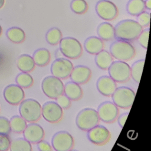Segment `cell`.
Here are the masks:
<instances>
[{
  "instance_id": "32",
  "label": "cell",
  "mask_w": 151,
  "mask_h": 151,
  "mask_svg": "<svg viewBox=\"0 0 151 151\" xmlns=\"http://www.w3.org/2000/svg\"><path fill=\"white\" fill-rule=\"evenodd\" d=\"M70 8L75 14H83L88 9V4L85 0H72Z\"/></svg>"
},
{
  "instance_id": "3",
  "label": "cell",
  "mask_w": 151,
  "mask_h": 151,
  "mask_svg": "<svg viewBox=\"0 0 151 151\" xmlns=\"http://www.w3.org/2000/svg\"><path fill=\"white\" fill-rule=\"evenodd\" d=\"M110 53L114 58L118 61H127L134 57L136 50L130 42L119 40L111 44Z\"/></svg>"
},
{
  "instance_id": "24",
  "label": "cell",
  "mask_w": 151,
  "mask_h": 151,
  "mask_svg": "<svg viewBox=\"0 0 151 151\" xmlns=\"http://www.w3.org/2000/svg\"><path fill=\"white\" fill-rule=\"evenodd\" d=\"M32 58L35 65L39 67H44L49 64L51 60V54L47 48H41L35 51Z\"/></svg>"
},
{
  "instance_id": "25",
  "label": "cell",
  "mask_w": 151,
  "mask_h": 151,
  "mask_svg": "<svg viewBox=\"0 0 151 151\" xmlns=\"http://www.w3.org/2000/svg\"><path fill=\"white\" fill-rule=\"evenodd\" d=\"M146 9L144 0H129L126 5L127 12L132 16H137Z\"/></svg>"
},
{
  "instance_id": "14",
  "label": "cell",
  "mask_w": 151,
  "mask_h": 151,
  "mask_svg": "<svg viewBox=\"0 0 151 151\" xmlns=\"http://www.w3.org/2000/svg\"><path fill=\"white\" fill-rule=\"evenodd\" d=\"M96 11L98 16L106 21H112L118 15L117 6L109 0H100L96 5Z\"/></svg>"
},
{
  "instance_id": "34",
  "label": "cell",
  "mask_w": 151,
  "mask_h": 151,
  "mask_svg": "<svg viewBox=\"0 0 151 151\" xmlns=\"http://www.w3.org/2000/svg\"><path fill=\"white\" fill-rule=\"evenodd\" d=\"M149 35V29L147 28L145 29H143V31L141 32V33L139 35V36L137 38L139 44L145 49L147 48Z\"/></svg>"
},
{
  "instance_id": "11",
  "label": "cell",
  "mask_w": 151,
  "mask_h": 151,
  "mask_svg": "<svg viewBox=\"0 0 151 151\" xmlns=\"http://www.w3.org/2000/svg\"><path fill=\"white\" fill-rule=\"evenodd\" d=\"M97 111L100 120L106 123L115 122L119 115V107L110 101L101 103L99 106Z\"/></svg>"
},
{
  "instance_id": "4",
  "label": "cell",
  "mask_w": 151,
  "mask_h": 151,
  "mask_svg": "<svg viewBox=\"0 0 151 151\" xmlns=\"http://www.w3.org/2000/svg\"><path fill=\"white\" fill-rule=\"evenodd\" d=\"M97 110L93 108H85L80 110L76 118L77 126L83 131H88L100 123Z\"/></svg>"
},
{
  "instance_id": "22",
  "label": "cell",
  "mask_w": 151,
  "mask_h": 151,
  "mask_svg": "<svg viewBox=\"0 0 151 151\" xmlns=\"http://www.w3.org/2000/svg\"><path fill=\"white\" fill-rule=\"evenodd\" d=\"M113 61L114 58L112 57L110 52L107 50H103L96 54V64L99 68L103 70H108Z\"/></svg>"
},
{
  "instance_id": "15",
  "label": "cell",
  "mask_w": 151,
  "mask_h": 151,
  "mask_svg": "<svg viewBox=\"0 0 151 151\" xmlns=\"http://www.w3.org/2000/svg\"><path fill=\"white\" fill-rule=\"evenodd\" d=\"M3 95L6 101L14 106L19 104L25 98L23 88L17 84L7 86L4 90Z\"/></svg>"
},
{
  "instance_id": "19",
  "label": "cell",
  "mask_w": 151,
  "mask_h": 151,
  "mask_svg": "<svg viewBox=\"0 0 151 151\" xmlns=\"http://www.w3.org/2000/svg\"><path fill=\"white\" fill-rule=\"evenodd\" d=\"M103 41L98 37L91 36L87 38L84 43L85 50L89 54L96 55L104 49Z\"/></svg>"
},
{
  "instance_id": "17",
  "label": "cell",
  "mask_w": 151,
  "mask_h": 151,
  "mask_svg": "<svg viewBox=\"0 0 151 151\" xmlns=\"http://www.w3.org/2000/svg\"><path fill=\"white\" fill-rule=\"evenodd\" d=\"M91 76L90 68L86 65H78L73 67L70 76L71 81L79 85L88 82Z\"/></svg>"
},
{
  "instance_id": "33",
  "label": "cell",
  "mask_w": 151,
  "mask_h": 151,
  "mask_svg": "<svg viewBox=\"0 0 151 151\" xmlns=\"http://www.w3.org/2000/svg\"><path fill=\"white\" fill-rule=\"evenodd\" d=\"M137 22L138 24L143 27H147L150 24V13L146 11H143L139 15L137 16Z\"/></svg>"
},
{
  "instance_id": "38",
  "label": "cell",
  "mask_w": 151,
  "mask_h": 151,
  "mask_svg": "<svg viewBox=\"0 0 151 151\" xmlns=\"http://www.w3.org/2000/svg\"><path fill=\"white\" fill-rule=\"evenodd\" d=\"M37 144L39 151H52L53 148L52 146L45 140H42Z\"/></svg>"
},
{
  "instance_id": "26",
  "label": "cell",
  "mask_w": 151,
  "mask_h": 151,
  "mask_svg": "<svg viewBox=\"0 0 151 151\" xmlns=\"http://www.w3.org/2000/svg\"><path fill=\"white\" fill-rule=\"evenodd\" d=\"M10 151H32L31 143L24 137H18L11 142Z\"/></svg>"
},
{
  "instance_id": "42",
  "label": "cell",
  "mask_w": 151,
  "mask_h": 151,
  "mask_svg": "<svg viewBox=\"0 0 151 151\" xmlns=\"http://www.w3.org/2000/svg\"><path fill=\"white\" fill-rule=\"evenodd\" d=\"M2 27H1V26L0 25V35H1V34H2Z\"/></svg>"
},
{
  "instance_id": "5",
  "label": "cell",
  "mask_w": 151,
  "mask_h": 151,
  "mask_svg": "<svg viewBox=\"0 0 151 151\" xmlns=\"http://www.w3.org/2000/svg\"><path fill=\"white\" fill-rule=\"evenodd\" d=\"M60 50L62 54L71 60L80 58L83 53V47L80 41L75 38H62L59 42Z\"/></svg>"
},
{
  "instance_id": "39",
  "label": "cell",
  "mask_w": 151,
  "mask_h": 151,
  "mask_svg": "<svg viewBox=\"0 0 151 151\" xmlns=\"http://www.w3.org/2000/svg\"><path fill=\"white\" fill-rule=\"evenodd\" d=\"M128 115H129V113H124L121 114L120 115H119V116L117 119V120L118 124L120 126V127H123L124 126Z\"/></svg>"
},
{
  "instance_id": "9",
  "label": "cell",
  "mask_w": 151,
  "mask_h": 151,
  "mask_svg": "<svg viewBox=\"0 0 151 151\" xmlns=\"http://www.w3.org/2000/svg\"><path fill=\"white\" fill-rule=\"evenodd\" d=\"M51 144L55 151H69L73 149L74 146V140L70 133L62 130L53 135Z\"/></svg>"
},
{
  "instance_id": "7",
  "label": "cell",
  "mask_w": 151,
  "mask_h": 151,
  "mask_svg": "<svg viewBox=\"0 0 151 151\" xmlns=\"http://www.w3.org/2000/svg\"><path fill=\"white\" fill-rule=\"evenodd\" d=\"M41 89L47 97L55 100L64 94V84L58 78L48 76L42 80Z\"/></svg>"
},
{
  "instance_id": "35",
  "label": "cell",
  "mask_w": 151,
  "mask_h": 151,
  "mask_svg": "<svg viewBox=\"0 0 151 151\" xmlns=\"http://www.w3.org/2000/svg\"><path fill=\"white\" fill-rule=\"evenodd\" d=\"M11 132L9 120L6 117L0 116V133L8 135Z\"/></svg>"
},
{
  "instance_id": "37",
  "label": "cell",
  "mask_w": 151,
  "mask_h": 151,
  "mask_svg": "<svg viewBox=\"0 0 151 151\" xmlns=\"http://www.w3.org/2000/svg\"><path fill=\"white\" fill-rule=\"evenodd\" d=\"M56 103L64 110L69 109L71 106V100L64 94L58 97L56 99Z\"/></svg>"
},
{
  "instance_id": "43",
  "label": "cell",
  "mask_w": 151,
  "mask_h": 151,
  "mask_svg": "<svg viewBox=\"0 0 151 151\" xmlns=\"http://www.w3.org/2000/svg\"><path fill=\"white\" fill-rule=\"evenodd\" d=\"M69 151H78V150H75V149H71V150H69Z\"/></svg>"
},
{
  "instance_id": "8",
  "label": "cell",
  "mask_w": 151,
  "mask_h": 151,
  "mask_svg": "<svg viewBox=\"0 0 151 151\" xmlns=\"http://www.w3.org/2000/svg\"><path fill=\"white\" fill-rule=\"evenodd\" d=\"M108 72L116 83H124L130 78V67L125 61H113L108 68Z\"/></svg>"
},
{
  "instance_id": "12",
  "label": "cell",
  "mask_w": 151,
  "mask_h": 151,
  "mask_svg": "<svg viewBox=\"0 0 151 151\" xmlns=\"http://www.w3.org/2000/svg\"><path fill=\"white\" fill-rule=\"evenodd\" d=\"M41 114L43 118L51 123H57L63 118V109L55 102L49 101L42 106Z\"/></svg>"
},
{
  "instance_id": "27",
  "label": "cell",
  "mask_w": 151,
  "mask_h": 151,
  "mask_svg": "<svg viewBox=\"0 0 151 151\" xmlns=\"http://www.w3.org/2000/svg\"><path fill=\"white\" fill-rule=\"evenodd\" d=\"M7 38L15 44H20L24 41L25 34L22 29L19 27H14L9 28L6 31Z\"/></svg>"
},
{
  "instance_id": "20",
  "label": "cell",
  "mask_w": 151,
  "mask_h": 151,
  "mask_svg": "<svg viewBox=\"0 0 151 151\" xmlns=\"http://www.w3.org/2000/svg\"><path fill=\"white\" fill-rule=\"evenodd\" d=\"M83 90L80 86L71 81L64 85V94L71 101H78L83 97Z\"/></svg>"
},
{
  "instance_id": "10",
  "label": "cell",
  "mask_w": 151,
  "mask_h": 151,
  "mask_svg": "<svg viewBox=\"0 0 151 151\" xmlns=\"http://www.w3.org/2000/svg\"><path fill=\"white\" fill-rule=\"evenodd\" d=\"M73 67V64L70 60L58 58L52 62L50 71L52 76L60 80H65L69 78Z\"/></svg>"
},
{
  "instance_id": "28",
  "label": "cell",
  "mask_w": 151,
  "mask_h": 151,
  "mask_svg": "<svg viewBox=\"0 0 151 151\" xmlns=\"http://www.w3.org/2000/svg\"><path fill=\"white\" fill-rule=\"evenodd\" d=\"M9 123L11 131L16 133H22L27 125V122L18 115L12 116L9 120Z\"/></svg>"
},
{
  "instance_id": "23",
  "label": "cell",
  "mask_w": 151,
  "mask_h": 151,
  "mask_svg": "<svg viewBox=\"0 0 151 151\" xmlns=\"http://www.w3.org/2000/svg\"><path fill=\"white\" fill-rule=\"evenodd\" d=\"M17 66L22 72L30 73L32 71L35 67V64L32 57L28 54L21 55L17 60Z\"/></svg>"
},
{
  "instance_id": "36",
  "label": "cell",
  "mask_w": 151,
  "mask_h": 151,
  "mask_svg": "<svg viewBox=\"0 0 151 151\" xmlns=\"http://www.w3.org/2000/svg\"><path fill=\"white\" fill-rule=\"evenodd\" d=\"M11 142V140L8 135L0 133V151H8Z\"/></svg>"
},
{
  "instance_id": "16",
  "label": "cell",
  "mask_w": 151,
  "mask_h": 151,
  "mask_svg": "<svg viewBox=\"0 0 151 151\" xmlns=\"http://www.w3.org/2000/svg\"><path fill=\"white\" fill-rule=\"evenodd\" d=\"M22 133L24 138L31 144H37L43 140L45 136L44 129L36 123H30L27 124Z\"/></svg>"
},
{
  "instance_id": "31",
  "label": "cell",
  "mask_w": 151,
  "mask_h": 151,
  "mask_svg": "<svg viewBox=\"0 0 151 151\" xmlns=\"http://www.w3.org/2000/svg\"><path fill=\"white\" fill-rule=\"evenodd\" d=\"M15 81L17 84L22 88H30L34 84L32 77L28 73L25 72L19 73L15 78Z\"/></svg>"
},
{
  "instance_id": "2",
  "label": "cell",
  "mask_w": 151,
  "mask_h": 151,
  "mask_svg": "<svg viewBox=\"0 0 151 151\" xmlns=\"http://www.w3.org/2000/svg\"><path fill=\"white\" fill-rule=\"evenodd\" d=\"M42 106L40 103L34 99L24 100L19 107L20 116L29 123H35L41 117Z\"/></svg>"
},
{
  "instance_id": "40",
  "label": "cell",
  "mask_w": 151,
  "mask_h": 151,
  "mask_svg": "<svg viewBox=\"0 0 151 151\" xmlns=\"http://www.w3.org/2000/svg\"><path fill=\"white\" fill-rule=\"evenodd\" d=\"M145 8L147 9L150 10L151 9V0L145 1Z\"/></svg>"
},
{
  "instance_id": "1",
  "label": "cell",
  "mask_w": 151,
  "mask_h": 151,
  "mask_svg": "<svg viewBox=\"0 0 151 151\" xmlns=\"http://www.w3.org/2000/svg\"><path fill=\"white\" fill-rule=\"evenodd\" d=\"M115 38L126 41H133L143 31V27L136 21L124 19L120 21L114 27Z\"/></svg>"
},
{
  "instance_id": "21",
  "label": "cell",
  "mask_w": 151,
  "mask_h": 151,
  "mask_svg": "<svg viewBox=\"0 0 151 151\" xmlns=\"http://www.w3.org/2000/svg\"><path fill=\"white\" fill-rule=\"evenodd\" d=\"M97 33L103 41H111L115 38L114 27L107 22H101L98 25Z\"/></svg>"
},
{
  "instance_id": "6",
  "label": "cell",
  "mask_w": 151,
  "mask_h": 151,
  "mask_svg": "<svg viewBox=\"0 0 151 151\" xmlns=\"http://www.w3.org/2000/svg\"><path fill=\"white\" fill-rule=\"evenodd\" d=\"M135 92L132 88L121 86L117 87L112 94L111 99L117 107L123 109H129L134 101Z\"/></svg>"
},
{
  "instance_id": "18",
  "label": "cell",
  "mask_w": 151,
  "mask_h": 151,
  "mask_svg": "<svg viewBox=\"0 0 151 151\" xmlns=\"http://www.w3.org/2000/svg\"><path fill=\"white\" fill-rule=\"evenodd\" d=\"M96 87L100 94L110 97L117 88V84L110 76H103L97 79Z\"/></svg>"
},
{
  "instance_id": "13",
  "label": "cell",
  "mask_w": 151,
  "mask_h": 151,
  "mask_svg": "<svg viewBox=\"0 0 151 151\" xmlns=\"http://www.w3.org/2000/svg\"><path fill=\"white\" fill-rule=\"evenodd\" d=\"M87 137L92 143L103 146L110 141L111 133L106 127L98 124L87 131Z\"/></svg>"
},
{
  "instance_id": "41",
  "label": "cell",
  "mask_w": 151,
  "mask_h": 151,
  "mask_svg": "<svg viewBox=\"0 0 151 151\" xmlns=\"http://www.w3.org/2000/svg\"><path fill=\"white\" fill-rule=\"evenodd\" d=\"M5 4V0H0V9L3 7Z\"/></svg>"
},
{
  "instance_id": "29",
  "label": "cell",
  "mask_w": 151,
  "mask_h": 151,
  "mask_svg": "<svg viewBox=\"0 0 151 151\" xmlns=\"http://www.w3.org/2000/svg\"><path fill=\"white\" fill-rule=\"evenodd\" d=\"M145 61V59L139 60L135 61L130 67V77L137 84H139L140 81Z\"/></svg>"
},
{
  "instance_id": "30",
  "label": "cell",
  "mask_w": 151,
  "mask_h": 151,
  "mask_svg": "<svg viewBox=\"0 0 151 151\" xmlns=\"http://www.w3.org/2000/svg\"><path fill=\"white\" fill-rule=\"evenodd\" d=\"M61 38L62 32L61 30L57 27L50 28L45 34L47 42L51 45H56L58 44Z\"/></svg>"
}]
</instances>
